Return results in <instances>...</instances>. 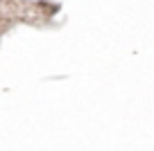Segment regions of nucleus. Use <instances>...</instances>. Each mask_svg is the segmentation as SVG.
Listing matches in <instances>:
<instances>
[]
</instances>
